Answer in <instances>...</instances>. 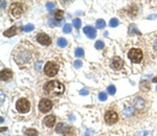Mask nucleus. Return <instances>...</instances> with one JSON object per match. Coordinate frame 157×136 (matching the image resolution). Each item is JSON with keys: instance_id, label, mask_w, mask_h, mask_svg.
I'll use <instances>...</instances> for the list:
<instances>
[{"instance_id": "obj_1", "label": "nucleus", "mask_w": 157, "mask_h": 136, "mask_svg": "<svg viewBox=\"0 0 157 136\" xmlns=\"http://www.w3.org/2000/svg\"><path fill=\"white\" fill-rule=\"evenodd\" d=\"M44 91L50 96H59L64 93L65 86L59 81H50L44 85Z\"/></svg>"}, {"instance_id": "obj_2", "label": "nucleus", "mask_w": 157, "mask_h": 136, "mask_svg": "<svg viewBox=\"0 0 157 136\" xmlns=\"http://www.w3.org/2000/svg\"><path fill=\"white\" fill-rule=\"evenodd\" d=\"M59 71V65L55 62H48L44 66V72L45 75L48 77H54L58 73Z\"/></svg>"}, {"instance_id": "obj_3", "label": "nucleus", "mask_w": 157, "mask_h": 136, "mask_svg": "<svg viewBox=\"0 0 157 136\" xmlns=\"http://www.w3.org/2000/svg\"><path fill=\"white\" fill-rule=\"evenodd\" d=\"M128 57L133 63H139L142 60V52L140 49L131 48L128 52Z\"/></svg>"}, {"instance_id": "obj_4", "label": "nucleus", "mask_w": 157, "mask_h": 136, "mask_svg": "<svg viewBox=\"0 0 157 136\" xmlns=\"http://www.w3.org/2000/svg\"><path fill=\"white\" fill-rule=\"evenodd\" d=\"M16 108L17 110L21 112V113H26L30 109V104H29V102L26 98H20L16 103Z\"/></svg>"}, {"instance_id": "obj_5", "label": "nucleus", "mask_w": 157, "mask_h": 136, "mask_svg": "<svg viewBox=\"0 0 157 136\" xmlns=\"http://www.w3.org/2000/svg\"><path fill=\"white\" fill-rule=\"evenodd\" d=\"M15 60H16L17 63H19V64L28 63L29 60H30V53H29L28 51H22V52H19V53H16V55H15Z\"/></svg>"}, {"instance_id": "obj_6", "label": "nucleus", "mask_w": 157, "mask_h": 136, "mask_svg": "<svg viewBox=\"0 0 157 136\" xmlns=\"http://www.w3.org/2000/svg\"><path fill=\"white\" fill-rule=\"evenodd\" d=\"M52 108V103H51L50 100H47V98H42L39 103V109L41 112L43 113H46L48 111L50 110Z\"/></svg>"}, {"instance_id": "obj_7", "label": "nucleus", "mask_w": 157, "mask_h": 136, "mask_svg": "<svg viewBox=\"0 0 157 136\" xmlns=\"http://www.w3.org/2000/svg\"><path fill=\"white\" fill-rule=\"evenodd\" d=\"M119 119V115L116 112L114 111H107L106 114H105V121H106L108 125H112V123H115Z\"/></svg>"}, {"instance_id": "obj_8", "label": "nucleus", "mask_w": 157, "mask_h": 136, "mask_svg": "<svg viewBox=\"0 0 157 136\" xmlns=\"http://www.w3.org/2000/svg\"><path fill=\"white\" fill-rule=\"evenodd\" d=\"M11 13L15 17H19L23 13V5L20 2H15L11 5Z\"/></svg>"}, {"instance_id": "obj_9", "label": "nucleus", "mask_w": 157, "mask_h": 136, "mask_svg": "<svg viewBox=\"0 0 157 136\" xmlns=\"http://www.w3.org/2000/svg\"><path fill=\"white\" fill-rule=\"evenodd\" d=\"M37 41L42 45H49L51 43L50 37H48L46 34H39L37 36Z\"/></svg>"}, {"instance_id": "obj_10", "label": "nucleus", "mask_w": 157, "mask_h": 136, "mask_svg": "<svg viewBox=\"0 0 157 136\" xmlns=\"http://www.w3.org/2000/svg\"><path fill=\"white\" fill-rule=\"evenodd\" d=\"M123 65H124V61H123L122 59L119 58V57H114L112 59V61H111V68L114 69V70H119L121 68L123 67Z\"/></svg>"}, {"instance_id": "obj_11", "label": "nucleus", "mask_w": 157, "mask_h": 136, "mask_svg": "<svg viewBox=\"0 0 157 136\" xmlns=\"http://www.w3.org/2000/svg\"><path fill=\"white\" fill-rule=\"evenodd\" d=\"M83 30H84V34H85L88 38H90V39H94L96 37V30L95 28H93L92 26H85L83 28Z\"/></svg>"}, {"instance_id": "obj_12", "label": "nucleus", "mask_w": 157, "mask_h": 136, "mask_svg": "<svg viewBox=\"0 0 157 136\" xmlns=\"http://www.w3.org/2000/svg\"><path fill=\"white\" fill-rule=\"evenodd\" d=\"M133 104H134V107L138 110H140V109H144V106H146V102L142 97H135L134 98V102H133Z\"/></svg>"}, {"instance_id": "obj_13", "label": "nucleus", "mask_w": 157, "mask_h": 136, "mask_svg": "<svg viewBox=\"0 0 157 136\" xmlns=\"http://www.w3.org/2000/svg\"><path fill=\"white\" fill-rule=\"evenodd\" d=\"M1 80L2 81H9L10 79H12V77H13V72H12V70H10V69H2L1 70Z\"/></svg>"}, {"instance_id": "obj_14", "label": "nucleus", "mask_w": 157, "mask_h": 136, "mask_svg": "<svg viewBox=\"0 0 157 136\" xmlns=\"http://www.w3.org/2000/svg\"><path fill=\"white\" fill-rule=\"evenodd\" d=\"M43 123L46 127H54L56 123V117L54 115H47L43 119Z\"/></svg>"}, {"instance_id": "obj_15", "label": "nucleus", "mask_w": 157, "mask_h": 136, "mask_svg": "<svg viewBox=\"0 0 157 136\" xmlns=\"http://www.w3.org/2000/svg\"><path fill=\"white\" fill-rule=\"evenodd\" d=\"M123 113L125 114L126 116H132L133 113H134V109H133V107H132L131 105L126 104L124 106V109H123Z\"/></svg>"}, {"instance_id": "obj_16", "label": "nucleus", "mask_w": 157, "mask_h": 136, "mask_svg": "<svg viewBox=\"0 0 157 136\" xmlns=\"http://www.w3.org/2000/svg\"><path fill=\"white\" fill-rule=\"evenodd\" d=\"M16 34H17L16 26H13V27H11V28H9L7 30H5V32H3V35L5 37H13V36H15Z\"/></svg>"}, {"instance_id": "obj_17", "label": "nucleus", "mask_w": 157, "mask_h": 136, "mask_svg": "<svg viewBox=\"0 0 157 136\" xmlns=\"http://www.w3.org/2000/svg\"><path fill=\"white\" fill-rule=\"evenodd\" d=\"M74 130L72 129V128H70V127H68V128H66V129L63 131V136H74Z\"/></svg>"}, {"instance_id": "obj_18", "label": "nucleus", "mask_w": 157, "mask_h": 136, "mask_svg": "<svg viewBox=\"0 0 157 136\" xmlns=\"http://www.w3.org/2000/svg\"><path fill=\"white\" fill-rule=\"evenodd\" d=\"M57 44H58L59 47L64 48V47L67 46V40L64 39V38H60V39H58V41H57Z\"/></svg>"}, {"instance_id": "obj_19", "label": "nucleus", "mask_w": 157, "mask_h": 136, "mask_svg": "<svg viewBox=\"0 0 157 136\" xmlns=\"http://www.w3.org/2000/svg\"><path fill=\"white\" fill-rule=\"evenodd\" d=\"M26 136H38V131L36 129H27L25 131Z\"/></svg>"}, {"instance_id": "obj_20", "label": "nucleus", "mask_w": 157, "mask_h": 136, "mask_svg": "<svg viewBox=\"0 0 157 136\" xmlns=\"http://www.w3.org/2000/svg\"><path fill=\"white\" fill-rule=\"evenodd\" d=\"M63 16H64V12L61 10H58L55 13V18H56V20H58V21L63 19Z\"/></svg>"}, {"instance_id": "obj_21", "label": "nucleus", "mask_w": 157, "mask_h": 136, "mask_svg": "<svg viewBox=\"0 0 157 136\" xmlns=\"http://www.w3.org/2000/svg\"><path fill=\"white\" fill-rule=\"evenodd\" d=\"M106 26V22H105V20L103 19H99L96 21V28H104Z\"/></svg>"}, {"instance_id": "obj_22", "label": "nucleus", "mask_w": 157, "mask_h": 136, "mask_svg": "<svg viewBox=\"0 0 157 136\" xmlns=\"http://www.w3.org/2000/svg\"><path fill=\"white\" fill-rule=\"evenodd\" d=\"M74 55H76V57H77V58H82V57L84 55L83 48H80V47H78V48L76 49V51H74Z\"/></svg>"}, {"instance_id": "obj_23", "label": "nucleus", "mask_w": 157, "mask_h": 136, "mask_svg": "<svg viewBox=\"0 0 157 136\" xmlns=\"http://www.w3.org/2000/svg\"><path fill=\"white\" fill-rule=\"evenodd\" d=\"M119 20L116 19V18H113V19L110 20V22H109V25L111 26V27H116V26L119 25Z\"/></svg>"}, {"instance_id": "obj_24", "label": "nucleus", "mask_w": 157, "mask_h": 136, "mask_svg": "<svg viewBox=\"0 0 157 136\" xmlns=\"http://www.w3.org/2000/svg\"><path fill=\"white\" fill-rule=\"evenodd\" d=\"M34 28H35V26L32 25V24H27V25H25L24 27H23V30L26 32H28L34 30Z\"/></svg>"}, {"instance_id": "obj_25", "label": "nucleus", "mask_w": 157, "mask_h": 136, "mask_svg": "<svg viewBox=\"0 0 157 136\" xmlns=\"http://www.w3.org/2000/svg\"><path fill=\"white\" fill-rule=\"evenodd\" d=\"M81 25H82V22H81V20L79 19V18H76V19L74 20V26L76 27V28H80Z\"/></svg>"}, {"instance_id": "obj_26", "label": "nucleus", "mask_w": 157, "mask_h": 136, "mask_svg": "<svg viewBox=\"0 0 157 136\" xmlns=\"http://www.w3.org/2000/svg\"><path fill=\"white\" fill-rule=\"evenodd\" d=\"M70 32H71V25L70 24H65V25L63 26V32L69 34Z\"/></svg>"}, {"instance_id": "obj_27", "label": "nucleus", "mask_w": 157, "mask_h": 136, "mask_svg": "<svg viewBox=\"0 0 157 136\" xmlns=\"http://www.w3.org/2000/svg\"><path fill=\"white\" fill-rule=\"evenodd\" d=\"M94 46H95L96 49H103L104 48V46H105V44H104L102 41H96L95 44H94Z\"/></svg>"}, {"instance_id": "obj_28", "label": "nucleus", "mask_w": 157, "mask_h": 136, "mask_svg": "<svg viewBox=\"0 0 157 136\" xmlns=\"http://www.w3.org/2000/svg\"><path fill=\"white\" fill-rule=\"evenodd\" d=\"M129 32H130V34H133V32H136V34H140V32H139L137 29H136V26H135L134 24L130 25V27H129Z\"/></svg>"}, {"instance_id": "obj_29", "label": "nucleus", "mask_w": 157, "mask_h": 136, "mask_svg": "<svg viewBox=\"0 0 157 136\" xmlns=\"http://www.w3.org/2000/svg\"><path fill=\"white\" fill-rule=\"evenodd\" d=\"M107 93H105V92H99V100H102V102H105V100H107Z\"/></svg>"}, {"instance_id": "obj_30", "label": "nucleus", "mask_w": 157, "mask_h": 136, "mask_svg": "<svg viewBox=\"0 0 157 136\" xmlns=\"http://www.w3.org/2000/svg\"><path fill=\"white\" fill-rule=\"evenodd\" d=\"M108 92H109V94L113 95V94H114V93L116 92V88H115V86H113V85L109 86V87H108Z\"/></svg>"}, {"instance_id": "obj_31", "label": "nucleus", "mask_w": 157, "mask_h": 136, "mask_svg": "<svg viewBox=\"0 0 157 136\" xmlns=\"http://www.w3.org/2000/svg\"><path fill=\"white\" fill-rule=\"evenodd\" d=\"M88 89L87 88H83V89H81L80 90V95H88Z\"/></svg>"}, {"instance_id": "obj_32", "label": "nucleus", "mask_w": 157, "mask_h": 136, "mask_svg": "<svg viewBox=\"0 0 157 136\" xmlns=\"http://www.w3.org/2000/svg\"><path fill=\"white\" fill-rule=\"evenodd\" d=\"M46 9H47L48 11L55 9V3H52V2H48V3H46Z\"/></svg>"}, {"instance_id": "obj_33", "label": "nucleus", "mask_w": 157, "mask_h": 136, "mask_svg": "<svg viewBox=\"0 0 157 136\" xmlns=\"http://www.w3.org/2000/svg\"><path fill=\"white\" fill-rule=\"evenodd\" d=\"M74 67L76 68H80L81 66H82V62L79 61V60H77V61L74 62Z\"/></svg>"}, {"instance_id": "obj_34", "label": "nucleus", "mask_w": 157, "mask_h": 136, "mask_svg": "<svg viewBox=\"0 0 157 136\" xmlns=\"http://www.w3.org/2000/svg\"><path fill=\"white\" fill-rule=\"evenodd\" d=\"M94 134V131L93 130H91V129H88L86 131V134H85V136H91V135H93Z\"/></svg>"}, {"instance_id": "obj_35", "label": "nucleus", "mask_w": 157, "mask_h": 136, "mask_svg": "<svg viewBox=\"0 0 157 136\" xmlns=\"http://www.w3.org/2000/svg\"><path fill=\"white\" fill-rule=\"evenodd\" d=\"M41 66H42V62L41 61L37 62V63H36V65H35V67H36V69H37V70H40V69H41Z\"/></svg>"}, {"instance_id": "obj_36", "label": "nucleus", "mask_w": 157, "mask_h": 136, "mask_svg": "<svg viewBox=\"0 0 157 136\" xmlns=\"http://www.w3.org/2000/svg\"><path fill=\"white\" fill-rule=\"evenodd\" d=\"M138 136H150V133L147 132V131H142V132L138 134Z\"/></svg>"}, {"instance_id": "obj_37", "label": "nucleus", "mask_w": 157, "mask_h": 136, "mask_svg": "<svg viewBox=\"0 0 157 136\" xmlns=\"http://www.w3.org/2000/svg\"><path fill=\"white\" fill-rule=\"evenodd\" d=\"M62 127H64V125H63V123H59L58 126H57V128H56V129H57V132H61L62 131Z\"/></svg>"}, {"instance_id": "obj_38", "label": "nucleus", "mask_w": 157, "mask_h": 136, "mask_svg": "<svg viewBox=\"0 0 157 136\" xmlns=\"http://www.w3.org/2000/svg\"><path fill=\"white\" fill-rule=\"evenodd\" d=\"M4 7H5V1H1V7L3 9Z\"/></svg>"}, {"instance_id": "obj_39", "label": "nucleus", "mask_w": 157, "mask_h": 136, "mask_svg": "<svg viewBox=\"0 0 157 136\" xmlns=\"http://www.w3.org/2000/svg\"><path fill=\"white\" fill-rule=\"evenodd\" d=\"M154 48H155V50H157V40L155 41V43H154Z\"/></svg>"}, {"instance_id": "obj_40", "label": "nucleus", "mask_w": 157, "mask_h": 136, "mask_svg": "<svg viewBox=\"0 0 157 136\" xmlns=\"http://www.w3.org/2000/svg\"><path fill=\"white\" fill-rule=\"evenodd\" d=\"M152 81H153L154 83H157V78H154L153 80H152Z\"/></svg>"}, {"instance_id": "obj_41", "label": "nucleus", "mask_w": 157, "mask_h": 136, "mask_svg": "<svg viewBox=\"0 0 157 136\" xmlns=\"http://www.w3.org/2000/svg\"><path fill=\"white\" fill-rule=\"evenodd\" d=\"M156 91H157V87H156Z\"/></svg>"}]
</instances>
